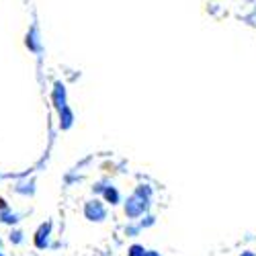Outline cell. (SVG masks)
<instances>
[{
	"mask_svg": "<svg viewBox=\"0 0 256 256\" xmlns=\"http://www.w3.org/2000/svg\"><path fill=\"white\" fill-rule=\"evenodd\" d=\"M18 222H20V216H18L16 211H10V207H6V209L0 211V224L14 226V224H18Z\"/></svg>",
	"mask_w": 256,
	"mask_h": 256,
	"instance_id": "5",
	"label": "cell"
},
{
	"mask_svg": "<svg viewBox=\"0 0 256 256\" xmlns=\"http://www.w3.org/2000/svg\"><path fill=\"white\" fill-rule=\"evenodd\" d=\"M0 256H6V254H4V252H2V248H0Z\"/></svg>",
	"mask_w": 256,
	"mask_h": 256,
	"instance_id": "13",
	"label": "cell"
},
{
	"mask_svg": "<svg viewBox=\"0 0 256 256\" xmlns=\"http://www.w3.org/2000/svg\"><path fill=\"white\" fill-rule=\"evenodd\" d=\"M27 48L31 50V52H35V54H39L41 52V37H39V29L37 27H31V31L27 33Z\"/></svg>",
	"mask_w": 256,
	"mask_h": 256,
	"instance_id": "4",
	"label": "cell"
},
{
	"mask_svg": "<svg viewBox=\"0 0 256 256\" xmlns=\"http://www.w3.org/2000/svg\"><path fill=\"white\" fill-rule=\"evenodd\" d=\"M84 216H86L90 222H102L106 218V209L102 207L100 201H88L86 207H84Z\"/></svg>",
	"mask_w": 256,
	"mask_h": 256,
	"instance_id": "1",
	"label": "cell"
},
{
	"mask_svg": "<svg viewBox=\"0 0 256 256\" xmlns=\"http://www.w3.org/2000/svg\"><path fill=\"white\" fill-rule=\"evenodd\" d=\"M10 244H20V242H23V232H18V230H12L10 232Z\"/></svg>",
	"mask_w": 256,
	"mask_h": 256,
	"instance_id": "9",
	"label": "cell"
},
{
	"mask_svg": "<svg viewBox=\"0 0 256 256\" xmlns=\"http://www.w3.org/2000/svg\"><path fill=\"white\" fill-rule=\"evenodd\" d=\"M104 199H106V201H111V205H115V203L119 201V193H117V188L106 186V188H104Z\"/></svg>",
	"mask_w": 256,
	"mask_h": 256,
	"instance_id": "8",
	"label": "cell"
},
{
	"mask_svg": "<svg viewBox=\"0 0 256 256\" xmlns=\"http://www.w3.org/2000/svg\"><path fill=\"white\" fill-rule=\"evenodd\" d=\"M50 236H52V222L41 224V226L37 228V232H35V238H33L35 246H37L39 250L48 248V246H50Z\"/></svg>",
	"mask_w": 256,
	"mask_h": 256,
	"instance_id": "2",
	"label": "cell"
},
{
	"mask_svg": "<svg viewBox=\"0 0 256 256\" xmlns=\"http://www.w3.org/2000/svg\"><path fill=\"white\" fill-rule=\"evenodd\" d=\"M8 207V203L4 201V199H0V211H2V209H6Z\"/></svg>",
	"mask_w": 256,
	"mask_h": 256,
	"instance_id": "11",
	"label": "cell"
},
{
	"mask_svg": "<svg viewBox=\"0 0 256 256\" xmlns=\"http://www.w3.org/2000/svg\"><path fill=\"white\" fill-rule=\"evenodd\" d=\"M72 121H74V115H72V111L68 109V104H66L64 109H60V127L62 130H70Z\"/></svg>",
	"mask_w": 256,
	"mask_h": 256,
	"instance_id": "6",
	"label": "cell"
},
{
	"mask_svg": "<svg viewBox=\"0 0 256 256\" xmlns=\"http://www.w3.org/2000/svg\"><path fill=\"white\" fill-rule=\"evenodd\" d=\"M144 248L142 246H132V252H130V256H144Z\"/></svg>",
	"mask_w": 256,
	"mask_h": 256,
	"instance_id": "10",
	"label": "cell"
},
{
	"mask_svg": "<svg viewBox=\"0 0 256 256\" xmlns=\"http://www.w3.org/2000/svg\"><path fill=\"white\" fill-rule=\"evenodd\" d=\"M33 184H35L33 180H20V182L14 186V190H16L18 195H33V190H35Z\"/></svg>",
	"mask_w": 256,
	"mask_h": 256,
	"instance_id": "7",
	"label": "cell"
},
{
	"mask_svg": "<svg viewBox=\"0 0 256 256\" xmlns=\"http://www.w3.org/2000/svg\"><path fill=\"white\" fill-rule=\"evenodd\" d=\"M144 256H158L156 252H144Z\"/></svg>",
	"mask_w": 256,
	"mask_h": 256,
	"instance_id": "12",
	"label": "cell"
},
{
	"mask_svg": "<svg viewBox=\"0 0 256 256\" xmlns=\"http://www.w3.org/2000/svg\"><path fill=\"white\" fill-rule=\"evenodd\" d=\"M52 98H54V104H56V109H58V111L66 106V88H64V84H62V82H56Z\"/></svg>",
	"mask_w": 256,
	"mask_h": 256,
	"instance_id": "3",
	"label": "cell"
}]
</instances>
